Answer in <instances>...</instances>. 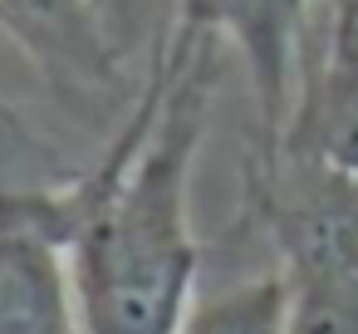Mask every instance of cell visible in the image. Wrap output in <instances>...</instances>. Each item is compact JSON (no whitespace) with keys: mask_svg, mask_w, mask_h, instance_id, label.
<instances>
[{"mask_svg":"<svg viewBox=\"0 0 358 334\" xmlns=\"http://www.w3.org/2000/svg\"><path fill=\"white\" fill-rule=\"evenodd\" d=\"M216 45L172 30L113 153L55 197L84 334H172L196 300L192 167L216 89Z\"/></svg>","mask_w":358,"mask_h":334,"instance_id":"6da1fadb","label":"cell"},{"mask_svg":"<svg viewBox=\"0 0 358 334\" xmlns=\"http://www.w3.org/2000/svg\"><path fill=\"white\" fill-rule=\"evenodd\" d=\"M0 334H84L55 197L0 202Z\"/></svg>","mask_w":358,"mask_h":334,"instance_id":"7a4b0ae2","label":"cell"},{"mask_svg":"<svg viewBox=\"0 0 358 334\" xmlns=\"http://www.w3.org/2000/svg\"><path fill=\"white\" fill-rule=\"evenodd\" d=\"M304 0H182L177 30L236 40L250 69V94L260 109V138L265 162L280 153L289 128V55H294V25Z\"/></svg>","mask_w":358,"mask_h":334,"instance_id":"3957f363","label":"cell"},{"mask_svg":"<svg viewBox=\"0 0 358 334\" xmlns=\"http://www.w3.org/2000/svg\"><path fill=\"white\" fill-rule=\"evenodd\" d=\"M275 158H304L334 177L358 182V25L353 20L343 15L334 20L329 50L314 79L304 84L299 109L289 113V128Z\"/></svg>","mask_w":358,"mask_h":334,"instance_id":"277c9868","label":"cell"},{"mask_svg":"<svg viewBox=\"0 0 358 334\" xmlns=\"http://www.w3.org/2000/svg\"><path fill=\"white\" fill-rule=\"evenodd\" d=\"M0 30L64 84L94 89L113 74V50L94 0H0Z\"/></svg>","mask_w":358,"mask_h":334,"instance_id":"5b68a950","label":"cell"},{"mask_svg":"<svg viewBox=\"0 0 358 334\" xmlns=\"http://www.w3.org/2000/svg\"><path fill=\"white\" fill-rule=\"evenodd\" d=\"M172 334H289V275H250L196 295Z\"/></svg>","mask_w":358,"mask_h":334,"instance_id":"8992f818","label":"cell"}]
</instances>
